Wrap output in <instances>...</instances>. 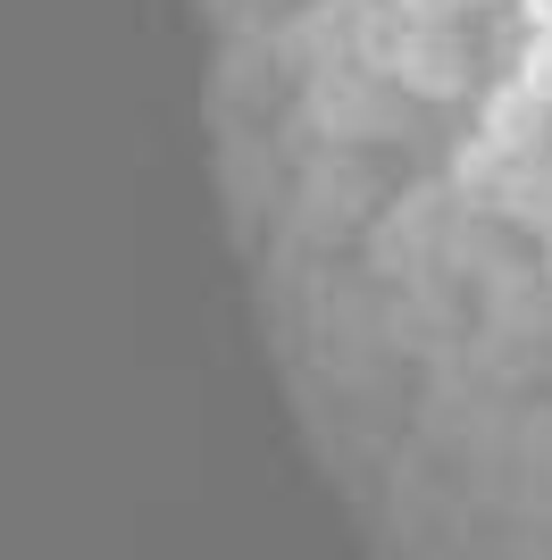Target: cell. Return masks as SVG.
Here are the masks:
<instances>
[{"mask_svg":"<svg viewBox=\"0 0 552 560\" xmlns=\"http://www.w3.org/2000/svg\"><path fill=\"white\" fill-rule=\"evenodd\" d=\"M478 135L503 151V160H544V135H552V101L528 93L519 75H503L494 93L478 101Z\"/></svg>","mask_w":552,"mask_h":560,"instance_id":"1","label":"cell"},{"mask_svg":"<svg viewBox=\"0 0 552 560\" xmlns=\"http://www.w3.org/2000/svg\"><path fill=\"white\" fill-rule=\"evenodd\" d=\"M386 93L368 84V75H352V68H326L319 84H310V126H319L326 142H352V135H377L386 126Z\"/></svg>","mask_w":552,"mask_h":560,"instance_id":"2","label":"cell"},{"mask_svg":"<svg viewBox=\"0 0 552 560\" xmlns=\"http://www.w3.org/2000/svg\"><path fill=\"white\" fill-rule=\"evenodd\" d=\"M393 75H402L418 101H460V93H469V50H460L452 34H436V25H411V43H402Z\"/></svg>","mask_w":552,"mask_h":560,"instance_id":"3","label":"cell"},{"mask_svg":"<svg viewBox=\"0 0 552 560\" xmlns=\"http://www.w3.org/2000/svg\"><path fill=\"white\" fill-rule=\"evenodd\" d=\"M352 18H360V0H310L294 18V34H285V50H294L301 68H344L352 59Z\"/></svg>","mask_w":552,"mask_h":560,"instance_id":"4","label":"cell"},{"mask_svg":"<svg viewBox=\"0 0 552 560\" xmlns=\"http://www.w3.org/2000/svg\"><path fill=\"white\" fill-rule=\"evenodd\" d=\"M519 84L552 101V34H528V50H519Z\"/></svg>","mask_w":552,"mask_h":560,"instance_id":"5","label":"cell"},{"mask_svg":"<svg viewBox=\"0 0 552 560\" xmlns=\"http://www.w3.org/2000/svg\"><path fill=\"white\" fill-rule=\"evenodd\" d=\"M393 9H402V18H411V25H436L444 9H452V0H393Z\"/></svg>","mask_w":552,"mask_h":560,"instance_id":"6","label":"cell"},{"mask_svg":"<svg viewBox=\"0 0 552 560\" xmlns=\"http://www.w3.org/2000/svg\"><path fill=\"white\" fill-rule=\"evenodd\" d=\"M519 18H528V34H552V0H519Z\"/></svg>","mask_w":552,"mask_h":560,"instance_id":"7","label":"cell"},{"mask_svg":"<svg viewBox=\"0 0 552 560\" xmlns=\"http://www.w3.org/2000/svg\"><path fill=\"white\" fill-rule=\"evenodd\" d=\"M544 277H552V234H544Z\"/></svg>","mask_w":552,"mask_h":560,"instance_id":"8","label":"cell"},{"mask_svg":"<svg viewBox=\"0 0 552 560\" xmlns=\"http://www.w3.org/2000/svg\"><path fill=\"white\" fill-rule=\"evenodd\" d=\"M452 9H485V0H452Z\"/></svg>","mask_w":552,"mask_h":560,"instance_id":"9","label":"cell"}]
</instances>
